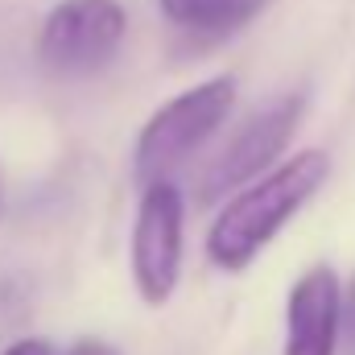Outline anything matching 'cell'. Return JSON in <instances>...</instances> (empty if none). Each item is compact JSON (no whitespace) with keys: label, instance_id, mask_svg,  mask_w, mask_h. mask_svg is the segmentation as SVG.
Returning a JSON list of instances; mask_svg holds the SVG:
<instances>
[{"label":"cell","instance_id":"6da1fadb","mask_svg":"<svg viewBox=\"0 0 355 355\" xmlns=\"http://www.w3.org/2000/svg\"><path fill=\"white\" fill-rule=\"evenodd\" d=\"M327 178L331 153L302 149L261 178L244 182L207 227V261L223 272H244L285 232V223L327 186Z\"/></svg>","mask_w":355,"mask_h":355},{"label":"cell","instance_id":"7a4b0ae2","mask_svg":"<svg viewBox=\"0 0 355 355\" xmlns=\"http://www.w3.org/2000/svg\"><path fill=\"white\" fill-rule=\"evenodd\" d=\"M236 107V79L232 75H215L207 83H194V87L178 91L174 99H166L137 132V145H132V174L145 182H157V178H170L190 162L232 116Z\"/></svg>","mask_w":355,"mask_h":355},{"label":"cell","instance_id":"3957f363","mask_svg":"<svg viewBox=\"0 0 355 355\" xmlns=\"http://www.w3.org/2000/svg\"><path fill=\"white\" fill-rule=\"evenodd\" d=\"M128 12L120 0H58L37 33V58L58 79L99 75L124 46Z\"/></svg>","mask_w":355,"mask_h":355},{"label":"cell","instance_id":"277c9868","mask_svg":"<svg viewBox=\"0 0 355 355\" xmlns=\"http://www.w3.org/2000/svg\"><path fill=\"white\" fill-rule=\"evenodd\" d=\"M182 236H186V198L170 178L145 182L137 219H132V244L128 265L132 285L145 306H166L182 277Z\"/></svg>","mask_w":355,"mask_h":355},{"label":"cell","instance_id":"5b68a950","mask_svg":"<svg viewBox=\"0 0 355 355\" xmlns=\"http://www.w3.org/2000/svg\"><path fill=\"white\" fill-rule=\"evenodd\" d=\"M302 116H306V95L302 91H285V95L268 99L265 107H257L236 128V137L219 149V157L211 162L207 182H202V198H215L223 190H240L244 182L272 170L277 157L285 153L289 137L297 132Z\"/></svg>","mask_w":355,"mask_h":355},{"label":"cell","instance_id":"8992f818","mask_svg":"<svg viewBox=\"0 0 355 355\" xmlns=\"http://www.w3.org/2000/svg\"><path fill=\"white\" fill-rule=\"evenodd\" d=\"M343 352V277L331 265H310L285 297V347L281 355Z\"/></svg>","mask_w":355,"mask_h":355},{"label":"cell","instance_id":"52a82bcc","mask_svg":"<svg viewBox=\"0 0 355 355\" xmlns=\"http://www.w3.org/2000/svg\"><path fill=\"white\" fill-rule=\"evenodd\" d=\"M162 17L186 33H227L252 17L257 0H157Z\"/></svg>","mask_w":355,"mask_h":355},{"label":"cell","instance_id":"ba28073f","mask_svg":"<svg viewBox=\"0 0 355 355\" xmlns=\"http://www.w3.org/2000/svg\"><path fill=\"white\" fill-rule=\"evenodd\" d=\"M343 355H355V277L343 289Z\"/></svg>","mask_w":355,"mask_h":355},{"label":"cell","instance_id":"9c48e42d","mask_svg":"<svg viewBox=\"0 0 355 355\" xmlns=\"http://www.w3.org/2000/svg\"><path fill=\"white\" fill-rule=\"evenodd\" d=\"M0 355H58V352H54V343H50V339H42V335H29V339H17V343H8Z\"/></svg>","mask_w":355,"mask_h":355},{"label":"cell","instance_id":"30bf717a","mask_svg":"<svg viewBox=\"0 0 355 355\" xmlns=\"http://www.w3.org/2000/svg\"><path fill=\"white\" fill-rule=\"evenodd\" d=\"M67 355H120V352L112 343H103V339H79V343H71Z\"/></svg>","mask_w":355,"mask_h":355}]
</instances>
